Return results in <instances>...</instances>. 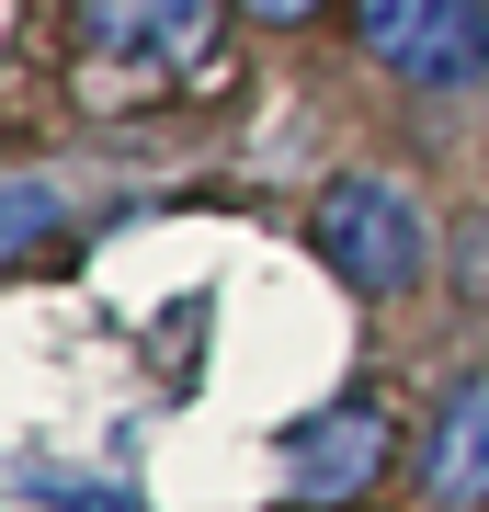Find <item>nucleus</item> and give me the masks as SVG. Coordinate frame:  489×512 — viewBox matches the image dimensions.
I'll return each instance as SVG.
<instances>
[{
    "mask_svg": "<svg viewBox=\"0 0 489 512\" xmlns=\"http://www.w3.org/2000/svg\"><path fill=\"white\" fill-rule=\"evenodd\" d=\"M91 92H171L217 57V0H69Z\"/></svg>",
    "mask_w": 489,
    "mask_h": 512,
    "instance_id": "1",
    "label": "nucleus"
},
{
    "mask_svg": "<svg viewBox=\"0 0 489 512\" xmlns=\"http://www.w3.org/2000/svg\"><path fill=\"white\" fill-rule=\"evenodd\" d=\"M308 239H319V262L342 274L353 296H410L421 285V205L410 183H387V171H330L319 205H308Z\"/></svg>",
    "mask_w": 489,
    "mask_h": 512,
    "instance_id": "2",
    "label": "nucleus"
},
{
    "mask_svg": "<svg viewBox=\"0 0 489 512\" xmlns=\"http://www.w3.org/2000/svg\"><path fill=\"white\" fill-rule=\"evenodd\" d=\"M387 456H399V410H387V387H353V399H330L285 433V501L296 512H353L387 478Z\"/></svg>",
    "mask_w": 489,
    "mask_h": 512,
    "instance_id": "3",
    "label": "nucleus"
},
{
    "mask_svg": "<svg viewBox=\"0 0 489 512\" xmlns=\"http://www.w3.org/2000/svg\"><path fill=\"white\" fill-rule=\"evenodd\" d=\"M364 46H376V69L421 80V92H467L489 80V12L478 0H353Z\"/></svg>",
    "mask_w": 489,
    "mask_h": 512,
    "instance_id": "4",
    "label": "nucleus"
},
{
    "mask_svg": "<svg viewBox=\"0 0 489 512\" xmlns=\"http://www.w3.org/2000/svg\"><path fill=\"white\" fill-rule=\"evenodd\" d=\"M410 467H421V501H433V512H478L489 501V376H455L433 399Z\"/></svg>",
    "mask_w": 489,
    "mask_h": 512,
    "instance_id": "5",
    "label": "nucleus"
},
{
    "mask_svg": "<svg viewBox=\"0 0 489 512\" xmlns=\"http://www.w3.org/2000/svg\"><path fill=\"white\" fill-rule=\"evenodd\" d=\"M57 217H69V194L57 183H0V262H23V251H46Z\"/></svg>",
    "mask_w": 489,
    "mask_h": 512,
    "instance_id": "6",
    "label": "nucleus"
},
{
    "mask_svg": "<svg viewBox=\"0 0 489 512\" xmlns=\"http://www.w3.org/2000/svg\"><path fill=\"white\" fill-rule=\"evenodd\" d=\"M444 274H455V296H467V308H489V205H467V217H455Z\"/></svg>",
    "mask_w": 489,
    "mask_h": 512,
    "instance_id": "7",
    "label": "nucleus"
},
{
    "mask_svg": "<svg viewBox=\"0 0 489 512\" xmlns=\"http://www.w3.org/2000/svg\"><path fill=\"white\" fill-rule=\"evenodd\" d=\"M239 12H251V23H273V35H296V23H319L330 0H239Z\"/></svg>",
    "mask_w": 489,
    "mask_h": 512,
    "instance_id": "8",
    "label": "nucleus"
}]
</instances>
